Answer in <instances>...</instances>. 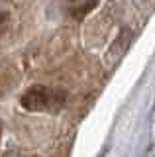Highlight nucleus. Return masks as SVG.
Returning a JSON list of instances; mask_svg holds the SVG:
<instances>
[{"mask_svg":"<svg viewBox=\"0 0 155 157\" xmlns=\"http://www.w3.org/2000/svg\"><path fill=\"white\" fill-rule=\"evenodd\" d=\"M61 102H63L61 92H55L47 86H41V85L28 88L20 98V104L30 112H47L51 108H57Z\"/></svg>","mask_w":155,"mask_h":157,"instance_id":"1","label":"nucleus"},{"mask_svg":"<svg viewBox=\"0 0 155 157\" xmlns=\"http://www.w3.org/2000/svg\"><path fill=\"white\" fill-rule=\"evenodd\" d=\"M132 39H134V32H132V29H128V28L122 29V32H120V36L112 41L108 53H106V63H108V65H114L118 59H122V55L126 53L128 45L132 43Z\"/></svg>","mask_w":155,"mask_h":157,"instance_id":"2","label":"nucleus"},{"mask_svg":"<svg viewBox=\"0 0 155 157\" xmlns=\"http://www.w3.org/2000/svg\"><path fill=\"white\" fill-rule=\"evenodd\" d=\"M96 4H98V0H71L69 12H71L73 18L81 20V18H85L89 12H93V10L96 8Z\"/></svg>","mask_w":155,"mask_h":157,"instance_id":"3","label":"nucleus"},{"mask_svg":"<svg viewBox=\"0 0 155 157\" xmlns=\"http://www.w3.org/2000/svg\"><path fill=\"white\" fill-rule=\"evenodd\" d=\"M0 132H2V128H0Z\"/></svg>","mask_w":155,"mask_h":157,"instance_id":"4","label":"nucleus"}]
</instances>
